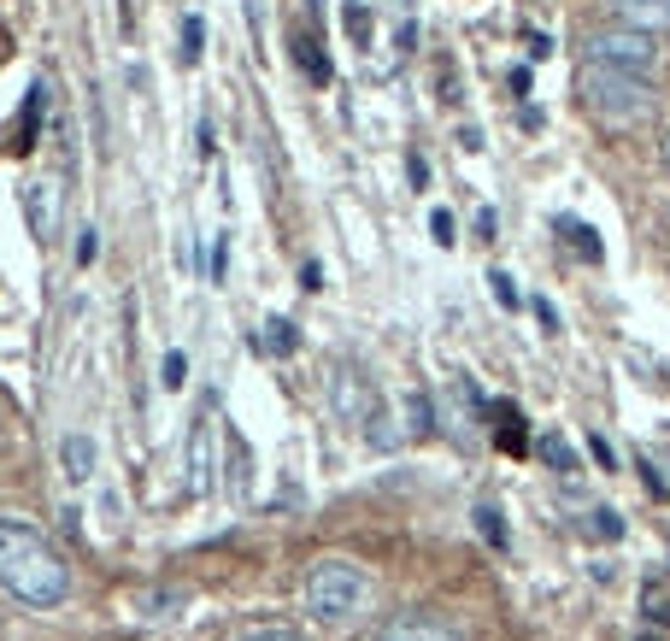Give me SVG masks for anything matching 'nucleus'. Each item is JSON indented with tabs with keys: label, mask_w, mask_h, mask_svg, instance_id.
Returning a JSON list of instances; mask_svg holds the SVG:
<instances>
[{
	"label": "nucleus",
	"mask_w": 670,
	"mask_h": 641,
	"mask_svg": "<svg viewBox=\"0 0 670 641\" xmlns=\"http://www.w3.org/2000/svg\"><path fill=\"white\" fill-rule=\"evenodd\" d=\"M0 589L12 601L48 612L71 594V571L60 559V547L36 530V523H18V518H0Z\"/></svg>",
	"instance_id": "1"
},
{
	"label": "nucleus",
	"mask_w": 670,
	"mask_h": 641,
	"mask_svg": "<svg viewBox=\"0 0 670 641\" xmlns=\"http://www.w3.org/2000/svg\"><path fill=\"white\" fill-rule=\"evenodd\" d=\"M576 95L606 130H635V124L653 119V107H659L653 83L630 77V71H606V65H582L576 71Z\"/></svg>",
	"instance_id": "2"
},
{
	"label": "nucleus",
	"mask_w": 670,
	"mask_h": 641,
	"mask_svg": "<svg viewBox=\"0 0 670 641\" xmlns=\"http://www.w3.org/2000/svg\"><path fill=\"white\" fill-rule=\"evenodd\" d=\"M365 594H371V582L353 559H318L312 571H306V612H312L318 624H347L365 606Z\"/></svg>",
	"instance_id": "3"
},
{
	"label": "nucleus",
	"mask_w": 670,
	"mask_h": 641,
	"mask_svg": "<svg viewBox=\"0 0 670 641\" xmlns=\"http://www.w3.org/2000/svg\"><path fill=\"white\" fill-rule=\"evenodd\" d=\"M588 65H606V71H630V77L647 83L653 71H659L665 60V48H659V36H647V30H600V36H588Z\"/></svg>",
	"instance_id": "4"
},
{
	"label": "nucleus",
	"mask_w": 670,
	"mask_h": 641,
	"mask_svg": "<svg viewBox=\"0 0 670 641\" xmlns=\"http://www.w3.org/2000/svg\"><path fill=\"white\" fill-rule=\"evenodd\" d=\"M330 406H335V418L342 424H371L383 406H376V395H371V383L359 371H335V383H330Z\"/></svg>",
	"instance_id": "5"
},
{
	"label": "nucleus",
	"mask_w": 670,
	"mask_h": 641,
	"mask_svg": "<svg viewBox=\"0 0 670 641\" xmlns=\"http://www.w3.org/2000/svg\"><path fill=\"white\" fill-rule=\"evenodd\" d=\"M376 641H459V630L447 618H430V612H400L376 630Z\"/></svg>",
	"instance_id": "6"
},
{
	"label": "nucleus",
	"mask_w": 670,
	"mask_h": 641,
	"mask_svg": "<svg viewBox=\"0 0 670 641\" xmlns=\"http://www.w3.org/2000/svg\"><path fill=\"white\" fill-rule=\"evenodd\" d=\"M606 7L618 19V30H647V36L670 30V0H606Z\"/></svg>",
	"instance_id": "7"
},
{
	"label": "nucleus",
	"mask_w": 670,
	"mask_h": 641,
	"mask_svg": "<svg viewBox=\"0 0 670 641\" xmlns=\"http://www.w3.org/2000/svg\"><path fill=\"white\" fill-rule=\"evenodd\" d=\"M494 418V442H500V454H512V459H523L530 454V430H523V412L512 400H488L483 406V424Z\"/></svg>",
	"instance_id": "8"
},
{
	"label": "nucleus",
	"mask_w": 670,
	"mask_h": 641,
	"mask_svg": "<svg viewBox=\"0 0 670 641\" xmlns=\"http://www.w3.org/2000/svg\"><path fill=\"white\" fill-rule=\"evenodd\" d=\"M188 489H195V494L212 489V418L207 412H200L195 435H188Z\"/></svg>",
	"instance_id": "9"
},
{
	"label": "nucleus",
	"mask_w": 670,
	"mask_h": 641,
	"mask_svg": "<svg viewBox=\"0 0 670 641\" xmlns=\"http://www.w3.org/2000/svg\"><path fill=\"white\" fill-rule=\"evenodd\" d=\"M530 454H535V459H542V465H547V471H559V477H571V471H582V459H576V447H571V442H564V435H559V430H542V435H535V442H530Z\"/></svg>",
	"instance_id": "10"
},
{
	"label": "nucleus",
	"mask_w": 670,
	"mask_h": 641,
	"mask_svg": "<svg viewBox=\"0 0 670 641\" xmlns=\"http://www.w3.org/2000/svg\"><path fill=\"white\" fill-rule=\"evenodd\" d=\"M60 459H65V477H71V483H89V471H95V442H89V435H65V442H60Z\"/></svg>",
	"instance_id": "11"
},
{
	"label": "nucleus",
	"mask_w": 670,
	"mask_h": 641,
	"mask_svg": "<svg viewBox=\"0 0 670 641\" xmlns=\"http://www.w3.org/2000/svg\"><path fill=\"white\" fill-rule=\"evenodd\" d=\"M30 224H36V236L48 242L53 236V224H60V195H53L48 183H36L30 188Z\"/></svg>",
	"instance_id": "12"
},
{
	"label": "nucleus",
	"mask_w": 670,
	"mask_h": 641,
	"mask_svg": "<svg viewBox=\"0 0 670 641\" xmlns=\"http://www.w3.org/2000/svg\"><path fill=\"white\" fill-rule=\"evenodd\" d=\"M259 347H265V354H276V359H288L300 347V330L288 324V318H271L265 324V336H259Z\"/></svg>",
	"instance_id": "13"
},
{
	"label": "nucleus",
	"mask_w": 670,
	"mask_h": 641,
	"mask_svg": "<svg viewBox=\"0 0 670 641\" xmlns=\"http://www.w3.org/2000/svg\"><path fill=\"white\" fill-rule=\"evenodd\" d=\"M295 65H300L312 83H330V60H324V48H318L312 36H295Z\"/></svg>",
	"instance_id": "14"
},
{
	"label": "nucleus",
	"mask_w": 670,
	"mask_h": 641,
	"mask_svg": "<svg viewBox=\"0 0 670 641\" xmlns=\"http://www.w3.org/2000/svg\"><path fill=\"white\" fill-rule=\"evenodd\" d=\"M559 230H564V236H571V247H576L582 259H588V266H600V259H606V247H600V236H594L588 224H576V218H564Z\"/></svg>",
	"instance_id": "15"
},
{
	"label": "nucleus",
	"mask_w": 670,
	"mask_h": 641,
	"mask_svg": "<svg viewBox=\"0 0 670 641\" xmlns=\"http://www.w3.org/2000/svg\"><path fill=\"white\" fill-rule=\"evenodd\" d=\"M406 418H412L406 435H435V406H430L424 389H418V395H406Z\"/></svg>",
	"instance_id": "16"
},
{
	"label": "nucleus",
	"mask_w": 670,
	"mask_h": 641,
	"mask_svg": "<svg viewBox=\"0 0 670 641\" xmlns=\"http://www.w3.org/2000/svg\"><path fill=\"white\" fill-rule=\"evenodd\" d=\"M476 535H483L488 547H506V518H500V506H476Z\"/></svg>",
	"instance_id": "17"
},
{
	"label": "nucleus",
	"mask_w": 670,
	"mask_h": 641,
	"mask_svg": "<svg viewBox=\"0 0 670 641\" xmlns=\"http://www.w3.org/2000/svg\"><path fill=\"white\" fill-rule=\"evenodd\" d=\"M641 612L670 630V589H665V582H647V589H641Z\"/></svg>",
	"instance_id": "18"
},
{
	"label": "nucleus",
	"mask_w": 670,
	"mask_h": 641,
	"mask_svg": "<svg viewBox=\"0 0 670 641\" xmlns=\"http://www.w3.org/2000/svg\"><path fill=\"white\" fill-rule=\"evenodd\" d=\"M588 535H600V542H618V535H623V518L611 513V506H594V513H588Z\"/></svg>",
	"instance_id": "19"
},
{
	"label": "nucleus",
	"mask_w": 670,
	"mask_h": 641,
	"mask_svg": "<svg viewBox=\"0 0 670 641\" xmlns=\"http://www.w3.org/2000/svg\"><path fill=\"white\" fill-rule=\"evenodd\" d=\"M229 471H236V477H229L236 501H247V442H241V435H229Z\"/></svg>",
	"instance_id": "20"
},
{
	"label": "nucleus",
	"mask_w": 670,
	"mask_h": 641,
	"mask_svg": "<svg viewBox=\"0 0 670 641\" xmlns=\"http://www.w3.org/2000/svg\"><path fill=\"white\" fill-rule=\"evenodd\" d=\"M200 41H207V24H200L195 12H188V19H183V65H195V60H200Z\"/></svg>",
	"instance_id": "21"
},
{
	"label": "nucleus",
	"mask_w": 670,
	"mask_h": 641,
	"mask_svg": "<svg viewBox=\"0 0 670 641\" xmlns=\"http://www.w3.org/2000/svg\"><path fill=\"white\" fill-rule=\"evenodd\" d=\"M236 641H300L295 624H253V630H241Z\"/></svg>",
	"instance_id": "22"
},
{
	"label": "nucleus",
	"mask_w": 670,
	"mask_h": 641,
	"mask_svg": "<svg viewBox=\"0 0 670 641\" xmlns=\"http://www.w3.org/2000/svg\"><path fill=\"white\" fill-rule=\"evenodd\" d=\"M371 447H383V454H388V447H400V430H395V418H388V412L371 418Z\"/></svg>",
	"instance_id": "23"
},
{
	"label": "nucleus",
	"mask_w": 670,
	"mask_h": 641,
	"mask_svg": "<svg viewBox=\"0 0 670 641\" xmlns=\"http://www.w3.org/2000/svg\"><path fill=\"white\" fill-rule=\"evenodd\" d=\"M171 606H183V594H177V589H165V594H141V612H148V618H171Z\"/></svg>",
	"instance_id": "24"
},
{
	"label": "nucleus",
	"mask_w": 670,
	"mask_h": 641,
	"mask_svg": "<svg viewBox=\"0 0 670 641\" xmlns=\"http://www.w3.org/2000/svg\"><path fill=\"white\" fill-rule=\"evenodd\" d=\"M430 236L442 242V247H454V212H447V207H435V212H430Z\"/></svg>",
	"instance_id": "25"
},
{
	"label": "nucleus",
	"mask_w": 670,
	"mask_h": 641,
	"mask_svg": "<svg viewBox=\"0 0 670 641\" xmlns=\"http://www.w3.org/2000/svg\"><path fill=\"white\" fill-rule=\"evenodd\" d=\"M342 19H347V30H353V41H371V12L365 7H347Z\"/></svg>",
	"instance_id": "26"
},
{
	"label": "nucleus",
	"mask_w": 670,
	"mask_h": 641,
	"mask_svg": "<svg viewBox=\"0 0 670 641\" xmlns=\"http://www.w3.org/2000/svg\"><path fill=\"white\" fill-rule=\"evenodd\" d=\"M488 288H494V300H500V306H518V288H512V276H506V271H488Z\"/></svg>",
	"instance_id": "27"
},
{
	"label": "nucleus",
	"mask_w": 670,
	"mask_h": 641,
	"mask_svg": "<svg viewBox=\"0 0 670 641\" xmlns=\"http://www.w3.org/2000/svg\"><path fill=\"white\" fill-rule=\"evenodd\" d=\"M183 377H188V359H183V354H165V377H159V383H165V389H183Z\"/></svg>",
	"instance_id": "28"
},
{
	"label": "nucleus",
	"mask_w": 670,
	"mask_h": 641,
	"mask_svg": "<svg viewBox=\"0 0 670 641\" xmlns=\"http://www.w3.org/2000/svg\"><path fill=\"white\" fill-rule=\"evenodd\" d=\"M95 254H100V230L89 224V230H83V242H77V259H83V266H89Z\"/></svg>",
	"instance_id": "29"
},
{
	"label": "nucleus",
	"mask_w": 670,
	"mask_h": 641,
	"mask_svg": "<svg viewBox=\"0 0 670 641\" xmlns=\"http://www.w3.org/2000/svg\"><path fill=\"white\" fill-rule=\"evenodd\" d=\"M406 177H412L418 188H424V183H430V165H424V159H418V153H412V159H406Z\"/></svg>",
	"instance_id": "30"
},
{
	"label": "nucleus",
	"mask_w": 670,
	"mask_h": 641,
	"mask_svg": "<svg viewBox=\"0 0 670 641\" xmlns=\"http://www.w3.org/2000/svg\"><path fill=\"white\" fill-rule=\"evenodd\" d=\"M300 288H324V271H318L312 259H306V266H300Z\"/></svg>",
	"instance_id": "31"
},
{
	"label": "nucleus",
	"mask_w": 670,
	"mask_h": 641,
	"mask_svg": "<svg viewBox=\"0 0 670 641\" xmlns=\"http://www.w3.org/2000/svg\"><path fill=\"white\" fill-rule=\"evenodd\" d=\"M224 266H229V242L218 236V247H212V276H224Z\"/></svg>",
	"instance_id": "32"
},
{
	"label": "nucleus",
	"mask_w": 670,
	"mask_h": 641,
	"mask_svg": "<svg viewBox=\"0 0 670 641\" xmlns=\"http://www.w3.org/2000/svg\"><path fill=\"white\" fill-rule=\"evenodd\" d=\"M535 318H542L547 330H559V312H553V300H542V295H535Z\"/></svg>",
	"instance_id": "33"
},
{
	"label": "nucleus",
	"mask_w": 670,
	"mask_h": 641,
	"mask_svg": "<svg viewBox=\"0 0 670 641\" xmlns=\"http://www.w3.org/2000/svg\"><path fill=\"white\" fill-rule=\"evenodd\" d=\"M494 230H500V218H494V212L483 207V212H476V236H494Z\"/></svg>",
	"instance_id": "34"
},
{
	"label": "nucleus",
	"mask_w": 670,
	"mask_h": 641,
	"mask_svg": "<svg viewBox=\"0 0 670 641\" xmlns=\"http://www.w3.org/2000/svg\"><path fill=\"white\" fill-rule=\"evenodd\" d=\"M588 454H594V459H600V465H606V471H611V447L600 442V435H588Z\"/></svg>",
	"instance_id": "35"
},
{
	"label": "nucleus",
	"mask_w": 670,
	"mask_h": 641,
	"mask_svg": "<svg viewBox=\"0 0 670 641\" xmlns=\"http://www.w3.org/2000/svg\"><path fill=\"white\" fill-rule=\"evenodd\" d=\"M659 159H665V171H670V130H665V141H659Z\"/></svg>",
	"instance_id": "36"
}]
</instances>
